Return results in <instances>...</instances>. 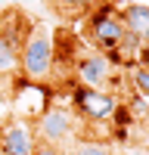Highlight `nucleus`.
Masks as SVG:
<instances>
[{
    "label": "nucleus",
    "mask_w": 149,
    "mask_h": 155,
    "mask_svg": "<svg viewBox=\"0 0 149 155\" xmlns=\"http://www.w3.org/2000/svg\"><path fill=\"white\" fill-rule=\"evenodd\" d=\"M87 31H90V41L96 47V53H103V56H115L118 53V47L124 41V25L118 19V12H112V9H96L93 16H90V25H87Z\"/></svg>",
    "instance_id": "f03ea898"
},
{
    "label": "nucleus",
    "mask_w": 149,
    "mask_h": 155,
    "mask_svg": "<svg viewBox=\"0 0 149 155\" xmlns=\"http://www.w3.org/2000/svg\"><path fill=\"white\" fill-rule=\"evenodd\" d=\"M112 62L109 56H103V53H81V59H78V65H74V71H78V78H81V87H103V84H109V78H112Z\"/></svg>",
    "instance_id": "39448f33"
},
{
    "label": "nucleus",
    "mask_w": 149,
    "mask_h": 155,
    "mask_svg": "<svg viewBox=\"0 0 149 155\" xmlns=\"http://www.w3.org/2000/svg\"><path fill=\"white\" fill-rule=\"evenodd\" d=\"M19 68L28 81H44L53 71V37L44 25H34L19 50Z\"/></svg>",
    "instance_id": "f257e3e1"
},
{
    "label": "nucleus",
    "mask_w": 149,
    "mask_h": 155,
    "mask_svg": "<svg viewBox=\"0 0 149 155\" xmlns=\"http://www.w3.org/2000/svg\"><path fill=\"white\" fill-rule=\"evenodd\" d=\"M34 130L28 121H12L3 127V134H0V149L3 155H31L34 152Z\"/></svg>",
    "instance_id": "423d86ee"
},
{
    "label": "nucleus",
    "mask_w": 149,
    "mask_h": 155,
    "mask_svg": "<svg viewBox=\"0 0 149 155\" xmlns=\"http://www.w3.org/2000/svg\"><path fill=\"white\" fill-rule=\"evenodd\" d=\"M37 134H41V143H50L59 149L74 134V115L62 106H47L37 118Z\"/></svg>",
    "instance_id": "20e7f679"
},
{
    "label": "nucleus",
    "mask_w": 149,
    "mask_h": 155,
    "mask_svg": "<svg viewBox=\"0 0 149 155\" xmlns=\"http://www.w3.org/2000/svg\"><path fill=\"white\" fill-rule=\"evenodd\" d=\"M68 155H112V149H109V143H96V140H78V143L68 149Z\"/></svg>",
    "instance_id": "6e6552de"
},
{
    "label": "nucleus",
    "mask_w": 149,
    "mask_h": 155,
    "mask_svg": "<svg viewBox=\"0 0 149 155\" xmlns=\"http://www.w3.org/2000/svg\"><path fill=\"white\" fill-rule=\"evenodd\" d=\"M118 19H121V25H124L127 34L140 37V41H149V6L146 3H131Z\"/></svg>",
    "instance_id": "0eeeda50"
},
{
    "label": "nucleus",
    "mask_w": 149,
    "mask_h": 155,
    "mask_svg": "<svg viewBox=\"0 0 149 155\" xmlns=\"http://www.w3.org/2000/svg\"><path fill=\"white\" fill-rule=\"evenodd\" d=\"M56 3L68 6V9H93V3H96V0H56Z\"/></svg>",
    "instance_id": "f8f14e48"
},
{
    "label": "nucleus",
    "mask_w": 149,
    "mask_h": 155,
    "mask_svg": "<svg viewBox=\"0 0 149 155\" xmlns=\"http://www.w3.org/2000/svg\"><path fill=\"white\" fill-rule=\"evenodd\" d=\"M74 109H78L81 118L87 121H112L118 115V99L106 93V90H93V87H78L71 93Z\"/></svg>",
    "instance_id": "7ed1b4c3"
},
{
    "label": "nucleus",
    "mask_w": 149,
    "mask_h": 155,
    "mask_svg": "<svg viewBox=\"0 0 149 155\" xmlns=\"http://www.w3.org/2000/svg\"><path fill=\"white\" fill-rule=\"evenodd\" d=\"M131 81L137 87V93H140L143 99H149V68H143V65L131 68Z\"/></svg>",
    "instance_id": "9d476101"
},
{
    "label": "nucleus",
    "mask_w": 149,
    "mask_h": 155,
    "mask_svg": "<svg viewBox=\"0 0 149 155\" xmlns=\"http://www.w3.org/2000/svg\"><path fill=\"white\" fill-rule=\"evenodd\" d=\"M31 155H65V152H62V149H56V146H50V143H41V140H37Z\"/></svg>",
    "instance_id": "9b49d317"
},
{
    "label": "nucleus",
    "mask_w": 149,
    "mask_h": 155,
    "mask_svg": "<svg viewBox=\"0 0 149 155\" xmlns=\"http://www.w3.org/2000/svg\"><path fill=\"white\" fill-rule=\"evenodd\" d=\"M16 68H19V53L0 37V74H9V71H16Z\"/></svg>",
    "instance_id": "1a4fd4ad"
}]
</instances>
